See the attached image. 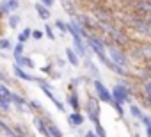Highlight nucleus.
<instances>
[{
	"mask_svg": "<svg viewBox=\"0 0 151 137\" xmlns=\"http://www.w3.org/2000/svg\"><path fill=\"white\" fill-rule=\"evenodd\" d=\"M87 114H89V119L91 121H94V123H100V105H98V102L94 100V98H91L89 102H87Z\"/></svg>",
	"mask_w": 151,
	"mask_h": 137,
	"instance_id": "7ed1b4c3",
	"label": "nucleus"
},
{
	"mask_svg": "<svg viewBox=\"0 0 151 137\" xmlns=\"http://www.w3.org/2000/svg\"><path fill=\"white\" fill-rule=\"evenodd\" d=\"M11 102H14L18 107L27 105V100H25V98H22V96H20V94H16V93H11Z\"/></svg>",
	"mask_w": 151,
	"mask_h": 137,
	"instance_id": "2eb2a0df",
	"label": "nucleus"
},
{
	"mask_svg": "<svg viewBox=\"0 0 151 137\" xmlns=\"http://www.w3.org/2000/svg\"><path fill=\"white\" fill-rule=\"evenodd\" d=\"M45 34L52 39V41H55V36H53V30H52V27L50 25H45Z\"/></svg>",
	"mask_w": 151,
	"mask_h": 137,
	"instance_id": "b1692460",
	"label": "nucleus"
},
{
	"mask_svg": "<svg viewBox=\"0 0 151 137\" xmlns=\"http://www.w3.org/2000/svg\"><path fill=\"white\" fill-rule=\"evenodd\" d=\"M13 52H14V59L22 57V55H23V43H18V45L13 48Z\"/></svg>",
	"mask_w": 151,
	"mask_h": 137,
	"instance_id": "aec40b11",
	"label": "nucleus"
},
{
	"mask_svg": "<svg viewBox=\"0 0 151 137\" xmlns=\"http://www.w3.org/2000/svg\"><path fill=\"white\" fill-rule=\"evenodd\" d=\"M144 89H146V93H147V98H151V82H146V84H144Z\"/></svg>",
	"mask_w": 151,
	"mask_h": 137,
	"instance_id": "c756f323",
	"label": "nucleus"
},
{
	"mask_svg": "<svg viewBox=\"0 0 151 137\" xmlns=\"http://www.w3.org/2000/svg\"><path fill=\"white\" fill-rule=\"evenodd\" d=\"M0 80H6V75H4L2 71H0Z\"/></svg>",
	"mask_w": 151,
	"mask_h": 137,
	"instance_id": "473e14b6",
	"label": "nucleus"
},
{
	"mask_svg": "<svg viewBox=\"0 0 151 137\" xmlns=\"http://www.w3.org/2000/svg\"><path fill=\"white\" fill-rule=\"evenodd\" d=\"M68 102H69V105L73 107V110H78V109H80V105H78V96H77V94H69Z\"/></svg>",
	"mask_w": 151,
	"mask_h": 137,
	"instance_id": "dca6fc26",
	"label": "nucleus"
},
{
	"mask_svg": "<svg viewBox=\"0 0 151 137\" xmlns=\"http://www.w3.org/2000/svg\"><path fill=\"white\" fill-rule=\"evenodd\" d=\"M30 37H34V39H41V37H43V32H41V30H32Z\"/></svg>",
	"mask_w": 151,
	"mask_h": 137,
	"instance_id": "bb28decb",
	"label": "nucleus"
},
{
	"mask_svg": "<svg viewBox=\"0 0 151 137\" xmlns=\"http://www.w3.org/2000/svg\"><path fill=\"white\" fill-rule=\"evenodd\" d=\"M73 45H75V50L78 52V55H86V46L82 43V37H73Z\"/></svg>",
	"mask_w": 151,
	"mask_h": 137,
	"instance_id": "1a4fd4ad",
	"label": "nucleus"
},
{
	"mask_svg": "<svg viewBox=\"0 0 151 137\" xmlns=\"http://www.w3.org/2000/svg\"><path fill=\"white\" fill-rule=\"evenodd\" d=\"M7 23H9V27H11V29H16V27L20 25V16H18V14H9Z\"/></svg>",
	"mask_w": 151,
	"mask_h": 137,
	"instance_id": "4468645a",
	"label": "nucleus"
},
{
	"mask_svg": "<svg viewBox=\"0 0 151 137\" xmlns=\"http://www.w3.org/2000/svg\"><path fill=\"white\" fill-rule=\"evenodd\" d=\"M55 27H57L59 30H62V32H68V23H64V22H60V20L55 22Z\"/></svg>",
	"mask_w": 151,
	"mask_h": 137,
	"instance_id": "5701e85b",
	"label": "nucleus"
},
{
	"mask_svg": "<svg viewBox=\"0 0 151 137\" xmlns=\"http://www.w3.org/2000/svg\"><path fill=\"white\" fill-rule=\"evenodd\" d=\"M68 121H69V125H71V126H80V125L84 123V116H82L78 110H75L73 114H69V116H68Z\"/></svg>",
	"mask_w": 151,
	"mask_h": 137,
	"instance_id": "39448f33",
	"label": "nucleus"
},
{
	"mask_svg": "<svg viewBox=\"0 0 151 137\" xmlns=\"http://www.w3.org/2000/svg\"><path fill=\"white\" fill-rule=\"evenodd\" d=\"M110 94H112V98H114L112 102H117V103H123V102L128 100V89H126L124 84H116Z\"/></svg>",
	"mask_w": 151,
	"mask_h": 137,
	"instance_id": "f257e3e1",
	"label": "nucleus"
},
{
	"mask_svg": "<svg viewBox=\"0 0 151 137\" xmlns=\"http://www.w3.org/2000/svg\"><path fill=\"white\" fill-rule=\"evenodd\" d=\"M132 114H133L135 118H142V112H140L139 107H135V105H132Z\"/></svg>",
	"mask_w": 151,
	"mask_h": 137,
	"instance_id": "a878e982",
	"label": "nucleus"
},
{
	"mask_svg": "<svg viewBox=\"0 0 151 137\" xmlns=\"http://www.w3.org/2000/svg\"><path fill=\"white\" fill-rule=\"evenodd\" d=\"M94 89H96V94L101 102H112V94L109 93V89L101 84V80H94Z\"/></svg>",
	"mask_w": 151,
	"mask_h": 137,
	"instance_id": "f03ea898",
	"label": "nucleus"
},
{
	"mask_svg": "<svg viewBox=\"0 0 151 137\" xmlns=\"http://www.w3.org/2000/svg\"><path fill=\"white\" fill-rule=\"evenodd\" d=\"M0 100H11V91L6 84H0Z\"/></svg>",
	"mask_w": 151,
	"mask_h": 137,
	"instance_id": "f8f14e48",
	"label": "nucleus"
},
{
	"mask_svg": "<svg viewBox=\"0 0 151 137\" xmlns=\"http://www.w3.org/2000/svg\"><path fill=\"white\" fill-rule=\"evenodd\" d=\"M0 130H2V133H7V135H16V133H14V130H13L11 126H7L2 119H0Z\"/></svg>",
	"mask_w": 151,
	"mask_h": 137,
	"instance_id": "f3484780",
	"label": "nucleus"
},
{
	"mask_svg": "<svg viewBox=\"0 0 151 137\" xmlns=\"http://www.w3.org/2000/svg\"><path fill=\"white\" fill-rule=\"evenodd\" d=\"M140 119H142V121H144V123L147 125V128H146V133H147V135L151 137V118H147V116H142Z\"/></svg>",
	"mask_w": 151,
	"mask_h": 137,
	"instance_id": "412c9836",
	"label": "nucleus"
},
{
	"mask_svg": "<svg viewBox=\"0 0 151 137\" xmlns=\"http://www.w3.org/2000/svg\"><path fill=\"white\" fill-rule=\"evenodd\" d=\"M29 105H30V107H34V109H41V105H39L37 102H30Z\"/></svg>",
	"mask_w": 151,
	"mask_h": 137,
	"instance_id": "2f4dec72",
	"label": "nucleus"
},
{
	"mask_svg": "<svg viewBox=\"0 0 151 137\" xmlns=\"http://www.w3.org/2000/svg\"><path fill=\"white\" fill-rule=\"evenodd\" d=\"M13 71H14V75H16L18 79H22V80H27V82H34V80H36V77L29 75V73L23 70V66H18V64H14V66H13Z\"/></svg>",
	"mask_w": 151,
	"mask_h": 137,
	"instance_id": "20e7f679",
	"label": "nucleus"
},
{
	"mask_svg": "<svg viewBox=\"0 0 151 137\" xmlns=\"http://www.w3.org/2000/svg\"><path fill=\"white\" fill-rule=\"evenodd\" d=\"M41 4L46 6V7H52L53 6V0H41Z\"/></svg>",
	"mask_w": 151,
	"mask_h": 137,
	"instance_id": "7c9ffc66",
	"label": "nucleus"
},
{
	"mask_svg": "<svg viewBox=\"0 0 151 137\" xmlns=\"http://www.w3.org/2000/svg\"><path fill=\"white\" fill-rule=\"evenodd\" d=\"M114 107H116V110H117V114L119 116H123V107H121V103H117V102H110Z\"/></svg>",
	"mask_w": 151,
	"mask_h": 137,
	"instance_id": "cd10ccee",
	"label": "nucleus"
},
{
	"mask_svg": "<svg viewBox=\"0 0 151 137\" xmlns=\"http://www.w3.org/2000/svg\"><path fill=\"white\" fill-rule=\"evenodd\" d=\"M4 2H6V6H7V9L11 13H14L18 9V0H4Z\"/></svg>",
	"mask_w": 151,
	"mask_h": 137,
	"instance_id": "6ab92c4d",
	"label": "nucleus"
},
{
	"mask_svg": "<svg viewBox=\"0 0 151 137\" xmlns=\"http://www.w3.org/2000/svg\"><path fill=\"white\" fill-rule=\"evenodd\" d=\"M11 48H13V45L7 37H0V50H11Z\"/></svg>",
	"mask_w": 151,
	"mask_h": 137,
	"instance_id": "a211bd4d",
	"label": "nucleus"
},
{
	"mask_svg": "<svg viewBox=\"0 0 151 137\" xmlns=\"http://www.w3.org/2000/svg\"><path fill=\"white\" fill-rule=\"evenodd\" d=\"M94 125H96V133L98 135H105V130L101 128V123H94Z\"/></svg>",
	"mask_w": 151,
	"mask_h": 137,
	"instance_id": "c85d7f7f",
	"label": "nucleus"
},
{
	"mask_svg": "<svg viewBox=\"0 0 151 137\" xmlns=\"http://www.w3.org/2000/svg\"><path fill=\"white\" fill-rule=\"evenodd\" d=\"M13 130H14V133H16V135H29V132H25V130L22 128V125H16Z\"/></svg>",
	"mask_w": 151,
	"mask_h": 137,
	"instance_id": "393cba45",
	"label": "nucleus"
},
{
	"mask_svg": "<svg viewBox=\"0 0 151 137\" xmlns=\"http://www.w3.org/2000/svg\"><path fill=\"white\" fill-rule=\"evenodd\" d=\"M36 13L39 14V18H43V20H48L50 18V7H46V6H43V4H36Z\"/></svg>",
	"mask_w": 151,
	"mask_h": 137,
	"instance_id": "0eeeda50",
	"label": "nucleus"
},
{
	"mask_svg": "<svg viewBox=\"0 0 151 137\" xmlns=\"http://www.w3.org/2000/svg\"><path fill=\"white\" fill-rule=\"evenodd\" d=\"M66 55H68V61L71 62V66H78V57H77V52L75 50L66 48Z\"/></svg>",
	"mask_w": 151,
	"mask_h": 137,
	"instance_id": "9d476101",
	"label": "nucleus"
},
{
	"mask_svg": "<svg viewBox=\"0 0 151 137\" xmlns=\"http://www.w3.org/2000/svg\"><path fill=\"white\" fill-rule=\"evenodd\" d=\"M109 53H110V57H112V61H114L116 64H119V66H123V64L126 62V61H124V57L121 55V52H119L117 48H114V46H112V48L109 50Z\"/></svg>",
	"mask_w": 151,
	"mask_h": 137,
	"instance_id": "423d86ee",
	"label": "nucleus"
},
{
	"mask_svg": "<svg viewBox=\"0 0 151 137\" xmlns=\"http://www.w3.org/2000/svg\"><path fill=\"white\" fill-rule=\"evenodd\" d=\"M30 34H32V30H30V29H23V30H22V34L18 36V41L25 45V43L30 39Z\"/></svg>",
	"mask_w": 151,
	"mask_h": 137,
	"instance_id": "ddd939ff",
	"label": "nucleus"
},
{
	"mask_svg": "<svg viewBox=\"0 0 151 137\" xmlns=\"http://www.w3.org/2000/svg\"><path fill=\"white\" fill-rule=\"evenodd\" d=\"M46 130H48V135H53V137H60L62 135V132L57 128V125H53V123H46Z\"/></svg>",
	"mask_w": 151,
	"mask_h": 137,
	"instance_id": "9b49d317",
	"label": "nucleus"
},
{
	"mask_svg": "<svg viewBox=\"0 0 151 137\" xmlns=\"http://www.w3.org/2000/svg\"><path fill=\"white\" fill-rule=\"evenodd\" d=\"M0 109L6 110V112H9V109H11V100H0Z\"/></svg>",
	"mask_w": 151,
	"mask_h": 137,
	"instance_id": "4be33fe9",
	"label": "nucleus"
},
{
	"mask_svg": "<svg viewBox=\"0 0 151 137\" xmlns=\"http://www.w3.org/2000/svg\"><path fill=\"white\" fill-rule=\"evenodd\" d=\"M34 125H36V128H37V132H39V133H43V135H48L46 123H45L41 118H34Z\"/></svg>",
	"mask_w": 151,
	"mask_h": 137,
	"instance_id": "6e6552de",
	"label": "nucleus"
}]
</instances>
